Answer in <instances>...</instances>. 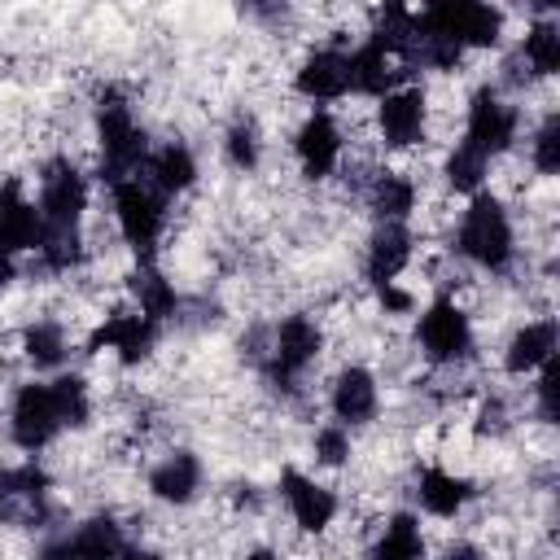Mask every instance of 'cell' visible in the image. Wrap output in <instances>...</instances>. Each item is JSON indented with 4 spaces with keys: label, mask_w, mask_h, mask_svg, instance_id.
Masks as SVG:
<instances>
[{
    "label": "cell",
    "mask_w": 560,
    "mask_h": 560,
    "mask_svg": "<svg viewBox=\"0 0 560 560\" xmlns=\"http://www.w3.org/2000/svg\"><path fill=\"white\" fill-rule=\"evenodd\" d=\"M153 341H158V324L153 319H144L140 311H114L88 337V350H114L122 363H140V359H149Z\"/></svg>",
    "instance_id": "8fae6325"
},
{
    "label": "cell",
    "mask_w": 560,
    "mask_h": 560,
    "mask_svg": "<svg viewBox=\"0 0 560 560\" xmlns=\"http://www.w3.org/2000/svg\"><path fill=\"white\" fill-rule=\"evenodd\" d=\"M416 494H420V508H424L429 516H442V521H446V516H459L477 490H472L468 477H455V472H446V468L433 464V468L420 472Z\"/></svg>",
    "instance_id": "ffe728a7"
},
{
    "label": "cell",
    "mask_w": 560,
    "mask_h": 560,
    "mask_svg": "<svg viewBox=\"0 0 560 560\" xmlns=\"http://www.w3.org/2000/svg\"><path fill=\"white\" fill-rule=\"evenodd\" d=\"M376 298H381V306H385V311H394V315L411 311V293H407V289H398V284H381V289H376Z\"/></svg>",
    "instance_id": "74e56055"
},
{
    "label": "cell",
    "mask_w": 560,
    "mask_h": 560,
    "mask_svg": "<svg viewBox=\"0 0 560 560\" xmlns=\"http://www.w3.org/2000/svg\"><path fill=\"white\" fill-rule=\"evenodd\" d=\"M280 499L289 503V516L306 534H324L332 525V516H337V494L328 486H319L315 477L298 472V468H284L280 472Z\"/></svg>",
    "instance_id": "30bf717a"
},
{
    "label": "cell",
    "mask_w": 560,
    "mask_h": 560,
    "mask_svg": "<svg viewBox=\"0 0 560 560\" xmlns=\"http://www.w3.org/2000/svg\"><path fill=\"white\" fill-rule=\"evenodd\" d=\"M556 341H560L556 319H534V324H525V328L512 332V341H508V350H503V368H508L512 376L538 372L547 359H556Z\"/></svg>",
    "instance_id": "ac0fdd59"
},
{
    "label": "cell",
    "mask_w": 560,
    "mask_h": 560,
    "mask_svg": "<svg viewBox=\"0 0 560 560\" xmlns=\"http://www.w3.org/2000/svg\"><path fill=\"white\" fill-rule=\"evenodd\" d=\"M245 560H280V556H276V551H271V547H258V551H249V556H245Z\"/></svg>",
    "instance_id": "7bdbcfd3"
},
{
    "label": "cell",
    "mask_w": 560,
    "mask_h": 560,
    "mask_svg": "<svg viewBox=\"0 0 560 560\" xmlns=\"http://www.w3.org/2000/svg\"><path fill=\"white\" fill-rule=\"evenodd\" d=\"M521 61L534 74H556L560 70V26L556 22H534L521 39Z\"/></svg>",
    "instance_id": "f1b7e54d"
},
{
    "label": "cell",
    "mask_w": 560,
    "mask_h": 560,
    "mask_svg": "<svg viewBox=\"0 0 560 560\" xmlns=\"http://www.w3.org/2000/svg\"><path fill=\"white\" fill-rule=\"evenodd\" d=\"M319 350H324V332H319V324H315L311 315H289V319H280L276 332H271V359H267L271 381H280V385L298 381V376L319 359Z\"/></svg>",
    "instance_id": "52a82bcc"
},
{
    "label": "cell",
    "mask_w": 560,
    "mask_h": 560,
    "mask_svg": "<svg viewBox=\"0 0 560 560\" xmlns=\"http://www.w3.org/2000/svg\"><path fill=\"white\" fill-rule=\"evenodd\" d=\"M96 136H101V175L109 184L136 179V171H144L149 162V136L144 127H136L131 105L114 92L101 96L96 105Z\"/></svg>",
    "instance_id": "6da1fadb"
},
{
    "label": "cell",
    "mask_w": 560,
    "mask_h": 560,
    "mask_svg": "<svg viewBox=\"0 0 560 560\" xmlns=\"http://www.w3.org/2000/svg\"><path fill=\"white\" fill-rule=\"evenodd\" d=\"M35 560H79V556H74L70 538H48V542L39 547V556H35Z\"/></svg>",
    "instance_id": "f35d334b"
},
{
    "label": "cell",
    "mask_w": 560,
    "mask_h": 560,
    "mask_svg": "<svg viewBox=\"0 0 560 560\" xmlns=\"http://www.w3.org/2000/svg\"><path fill=\"white\" fill-rule=\"evenodd\" d=\"M293 83L306 101H337L350 92V57L341 48H319L298 66Z\"/></svg>",
    "instance_id": "9a60e30c"
},
{
    "label": "cell",
    "mask_w": 560,
    "mask_h": 560,
    "mask_svg": "<svg viewBox=\"0 0 560 560\" xmlns=\"http://www.w3.org/2000/svg\"><path fill=\"white\" fill-rule=\"evenodd\" d=\"M39 236H44L39 206L26 201V192H22L18 179H4V184H0V249H4V254L39 249Z\"/></svg>",
    "instance_id": "4fadbf2b"
},
{
    "label": "cell",
    "mask_w": 560,
    "mask_h": 560,
    "mask_svg": "<svg viewBox=\"0 0 560 560\" xmlns=\"http://www.w3.org/2000/svg\"><path fill=\"white\" fill-rule=\"evenodd\" d=\"M346 57H350V92H363V96H389L394 92L398 70L389 66V52H381L376 44H359Z\"/></svg>",
    "instance_id": "603a6c76"
},
{
    "label": "cell",
    "mask_w": 560,
    "mask_h": 560,
    "mask_svg": "<svg viewBox=\"0 0 560 560\" xmlns=\"http://www.w3.org/2000/svg\"><path fill=\"white\" fill-rule=\"evenodd\" d=\"M328 402H332L337 424H368V420L376 416V402H381L376 376H372L368 368H359V363H354V368H341L337 381H332Z\"/></svg>",
    "instance_id": "2e32d148"
},
{
    "label": "cell",
    "mask_w": 560,
    "mask_h": 560,
    "mask_svg": "<svg viewBox=\"0 0 560 560\" xmlns=\"http://www.w3.org/2000/svg\"><path fill=\"white\" fill-rule=\"evenodd\" d=\"M39 219H44V232H79V219L88 210V179L66 162H48L44 175H39Z\"/></svg>",
    "instance_id": "5b68a950"
},
{
    "label": "cell",
    "mask_w": 560,
    "mask_h": 560,
    "mask_svg": "<svg viewBox=\"0 0 560 560\" xmlns=\"http://www.w3.org/2000/svg\"><path fill=\"white\" fill-rule=\"evenodd\" d=\"M52 402H57V416H61V429H83L88 416H92V398H88V385L83 376H57L52 385Z\"/></svg>",
    "instance_id": "1f68e13d"
},
{
    "label": "cell",
    "mask_w": 560,
    "mask_h": 560,
    "mask_svg": "<svg viewBox=\"0 0 560 560\" xmlns=\"http://www.w3.org/2000/svg\"><path fill=\"white\" fill-rule=\"evenodd\" d=\"M223 153H228V162H232L236 171H254V166H258V153H262V144H258V127H254L249 118L232 122L228 136H223Z\"/></svg>",
    "instance_id": "d6a6232c"
},
{
    "label": "cell",
    "mask_w": 560,
    "mask_h": 560,
    "mask_svg": "<svg viewBox=\"0 0 560 560\" xmlns=\"http://www.w3.org/2000/svg\"><path fill=\"white\" fill-rule=\"evenodd\" d=\"M411 35H416V13L407 4H385L376 13V26H372V39L368 44H376L389 57H402L407 44H411Z\"/></svg>",
    "instance_id": "83f0119b"
},
{
    "label": "cell",
    "mask_w": 560,
    "mask_h": 560,
    "mask_svg": "<svg viewBox=\"0 0 560 560\" xmlns=\"http://www.w3.org/2000/svg\"><path fill=\"white\" fill-rule=\"evenodd\" d=\"M529 162L538 175H556L560 171V114H547L534 131V144H529Z\"/></svg>",
    "instance_id": "836d02e7"
},
{
    "label": "cell",
    "mask_w": 560,
    "mask_h": 560,
    "mask_svg": "<svg viewBox=\"0 0 560 560\" xmlns=\"http://www.w3.org/2000/svg\"><path fill=\"white\" fill-rule=\"evenodd\" d=\"M149 490H153V499L175 503V508L192 503L197 490H201V459H197L192 451H175V455H166V459L149 472Z\"/></svg>",
    "instance_id": "d6986e66"
},
{
    "label": "cell",
    "mask_w": 560,
    "mask_h": 560,
    "mask_svg": "<svg viewBox=\"0 0 560 560\" xmlns=\"http://www.w3.org/2000/svg\"><path fill=\"white\" fill-rule=\"evenodd\" d=\"M9 433L22 451H44L57 433H61V416H57V402H52V389L48 385H22L13 394V411H9Z\"/></svg>",
    "instance_id": "ba28073f"
},
{
    "label": "cell",
    "mask_w": 560,
    "mask_h": 560,
    "mask_svg": "<svg viewBox=\"0 0 560 560\" xmlns=\"http://www.w3.org/2000/svg\"><path fill=\"white\" fill-rule=\"evenodd\" d=\"M144 171H149V188L162 192V197H171V192L192 188V179H197V158H192L188 144L171 140V144H162V149L149 153Z\"/></svg>",
    "instance_id": "7402d4cb"
},
{
    "label": "cell",
    "mask_w": 560,
    "mask_h": 560,
    "mask_svg": "<svg viewBox=\"0 0 560 560\" xmlns=\"http://www.w3.org/2000/svg\"><path fill=\"white\" fill-rule=\"evenodd\" d=\"M70 547L79 560H118L122 556V525L109 512H96L70 534Z\"/></svg>",
    "instance_id": "cb8c5ba5"
},
{
    "label": "cell",
    "mask_w": 560,
    "mask_h": 560,
    "mask_svg": "<svg viewBox=\"0 0 560 560\" xmlns=\"http://www.w3.org/2000/svg\"><path fill=\"white\" fill-rule=\"evenodd\" d=\"M118 560H162L158 551H149V547H122V556Z\"/></svg>",
    "instance_id": "b9f144b4"
},
{
    "label": "cell",
    "mask_w": 560,
    "mask_h": 560,
    "mask_svg": "<svg viewBox=\"0 0 560 560\" xmlns=\"http://www.w3.org/2000/svg\"><path fill=\"white\" fill-rule=\"evenodd\" d=\"M315 459L324 468H341L350 459V429L346 424H324L315 433Z\"/></svg>",
    "instance_id": "e575fe53"
},
{
    "label": "cell",
    "mask_w": 560,
    "mask_h": 560,
    "mask_svg": "<svg viewBox=\"0 0 560 560\" xmlns=\"http://www.w3.org/2000/svg\"><path fill=\"white\" fill-rule=\"evenodd\" d=\"M508 429V407L503 398H486L477 411V433H503Z\"/></svg>",
    "instance_id": "8d00e7d4"
},
{
    "label": "cell",
    "mask_w": 560,
    "mask_h": 560,
    "mask_svg": "<svg viewBox=\"0 0 560 560\" xmlns=\"http://www.w3.org/2000/svg\"><path fill=\"white\" fill-rule=\"evenodd\" d=\"M459 254L468 262H477L481 271H508L512 254H516V236H512V219L503 210L499 197L477 192L459 219V236H455Z\"/></svg>",
    "instance_id": "7a4b0ae2"
},
{
    "label": "cell",
    "mask_w": 560,
    "mask_h": 560,
    "mask_svg": "<svg viewBox=\"0 0 560 560\" xmlns=\"http://www.w3.org/2000/svg\"><path fill=\"white\" fill-rule=\"evenodd\" d=\"M411 262V232L407 223H381L368 241V258H363V276L381 289V284H394V276Z\"/></svg>",
    "instance_id": "e0dca14e"
},
{
    "label": "cell",
    "mask_w": 560,
    "mask_h": 560,
    "mask_svg": "<svg viewBox=\"0 0 560 560\" xmlns=\"http://www.w3.org/2000/svg\"><path fill=\"white\" fill-rule=\"evenodd\" d=\"M368 206L381 223H402L411 210H416V184L398 171H381L372 179V192H368Z\"/></svg>",
    "instance_id": "d4e9b609"
},
{
    "label": "cell",
    "mask_w": 560,
    "mask_h": 560,
    "mask_svg": "<svg viewBox=\"0 0 560 560\" xmlns=\"http://www.w3.org/2000/svg\"><path fill=\"white\" fill-rule=\"evenodd\" d=\"M420 350L429 363H459L472 354V324L451 298H433L420 315Z\"/></svg>",
    "instance_id": "8992f818"
},
{
    "label": "cell",
    "mask_w": 560,
    "mask_h": 560,
    "mask_svg": "<svg viewBox=\"0 0 560 560\" xmlns=\"http://www.w3.org/2000/svg\"><path fill=\"white\" fill-rule=\"evenodd\" d=\"M556 389H560V363L547 359L538 368V385H534V398H538V420L542 424H556Z\"/></svg>",
    "instance_id": "d590c367"
},
{
    "label": "cell",
    "mask_w": 560,
    "mask_h": 560,
    "mask_svg": "<svg viewBox=\"0 0 560 560\" xmlns=\"http://www.w3.org/2000/svg\"><path fill=\"white\" fill-rule=\"evenodd\" d=\"M131 293H136V302H140V315L144 319H153V324H162L166 315H175V306H179V293H175V284L149 262V267H140L136 276H131Z\"/></svg>",
    "instance_id": "4316f807"
},
{
    "label": "cell",
    "mask_w": 560,
    "mask_h": 560,
    "mask_svg": "<svg viewBox=\"0 0 560 560\" xmlns=\"http://www.w3.org/2000/svg\"><path fill=\"white\" fill-rule=\"evenodd\" d=\"M48 494V472L31 459V464H18V468H0V508L4 516H39V503Z\"/></svg>",
    "instance_id": "44dd1931"
},
{
    "label": "cell",
    "mask_w": 560,
    "mask_h": 560,
    "mask_svg": "<svg viewBox=\"0 0 560 560\" xmlns=\"http://www.w3.org/2000/svg\"><path fill=\"white\" fill-rule=\"evenodd\" d=\"M420 22L451 39L455 48H494L499 35H503V13L490 9V4H477V0H442V4H429L420 9Z\"/></svg>",
    "instance_id": "3957f363"
},
{
    "label": "cell",
    "mask_w": 560,
    "mask_h": 560,
    "mask_svg": "<svg viewBox=\"0 0 560 560\" xmlns=\"http://www.w3.org/2000/svg\"><path fill=\"white\" fill-rule=\"evenodd\" d=\"M486 171H490V158L481 153V149H472L468 140H459L451 153H446V184L455 188V192H481V184H486Z\"/></svg>",
    "instance_id": "f546056e"
},
{
    "label": "cell",
    "mask_w": 560,
    "mask_h": 560,
    "mask_svg": "<svg viewBox=\"0 0 560 560\" xmlns=\"http://www.w3.org/2000/svg\"><path fill=\"white\" fill-rule=\"evenodd\" d=\"M13 276H18V262H13V254H4V249H0V289H9V284H13Z\"/></svg>",
    "instance_id": "60d3db41"
},
{
    "label": "cell",
    "mask_w": 560,
    "mask_h": 560,
    "mask_svg": "<svg viewBox=\"0 0 560 560\" xmlns=\"http://www.w3.org/2000/svg\"><path fill=\"white\" fill-rule=\"evenodd\" d=\"M424 88H398L389 96H381V109H376V127H381V140L389 149H407L424 136Z\"/></svg>",
    "instance_id": "5bb4252c"
},
{
    "label": "cell",
    "mask_w": 560,
    "mask_h": 560,
    "mask_svg": "<svg viewBox=\"0 0 560 560\" xmlns=\"http://www.w3.org/2000/svg\"><path fill=\"white\" fill-rule=\"evenodd\" d=\"M516 109L494 92V88H477L472 92V101H468V144L472 149H481L486 158H494V153H503V149H512V140H516Z\"/></svg>",
    "instance_id": "9c48e42d"
},
{
    "label": "cell",
    "mask_w": 560,
    "mask_h": 560,
    "mask_svg": "<svg viewBox=\"0 0 560 560\" xmlns=\"http://www.w3.org/2000/svg\"><path fill=\"white\" fill-rule=\"evenodd\" d=\"M438 560H486V556H481V547H472V542H451Z\"/></svg>",
    "instance_id": "ab89813d"
},
{
    "label": "cell",
    "mask_w": 560,
    "mask_h": 560,
    "mask_svg": "<svg viewBox=\"0 0 560 560\" xmlns=\"http://www.w3.org/2000/svg\"><path fill=\"white\" fill-rule=\"evenodd\" d=\"M22 354H26L35 368H61V359H66V332H61V324L35 319V324L22 332Z\"/></svg>",
    "instance_id": "4dcf8cb0"
},
{
    "label": "cell",
    "mask_w": 560,
    "mask_h": 560,
    "mask_svg": "<svg viewBox=\"0 0 560 560\" xmlns=\"http://www.w3.org/2000/svg\"><path fill=\"white\" fill-rule=\"evenodd\" d=\"M114 214H118L127 245L140 254V267H149L158 236H162V223H166L162 192H153L144 179H122V184H114Z\"/></svg>",
    "instance_id": "277c9868"
},
{
    "label": "cell",
    "mask_w": 560,
    "mask_h": 560,
    "mask_svg": "<svg viewBox=\"0 0 560 560\" xmlns=\"http://www.w3.org/2000/svg\"><path fill=\"white\" fill-rule=\"evenodd\" d=\"M368 560H424V534H420V521L411 512H398L389 516V525L381 529L376 547Z\"/></svg>",
    "instance_id": "484cf974"
},
{
    "label": "cell",
    "mask_w": 560,
    "mask_h": 560,
    "mask_svg": "<svg viewBox=\"0 0 560 560\" xmlns=\"http://www.w3.org/2000/svg\"><path fill=\"white\" fill-rule=\"evenodd\" d=\"M293 153H298L306 179H324V175H332V166L341 162V127L332 122V114L315 109V114L298 127V136H293Z\"/></svg>",
    "instance_id": "7c38bea8"
}]
</instances>
